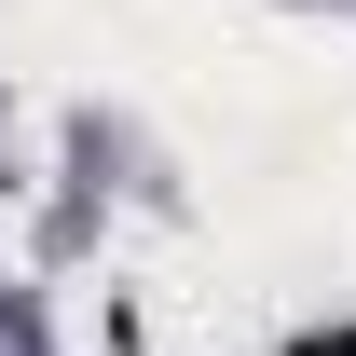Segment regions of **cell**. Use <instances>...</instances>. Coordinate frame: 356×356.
<instances>
[{
	"label": "cell",
	"mask_w": 356,
	"mask_h": 356,
	"mask_svg": "<svg viewBox=\"0 0 356 356\" xmlns=\"http://www.w3.org/2000/svg\"><path fill=\"white\" fill-rule=\"evenodd\" d=\"M288 356H356V329H343V343H288Z\"/></svg>",
	"instance_id": "cell-1"
}]
</instances>
